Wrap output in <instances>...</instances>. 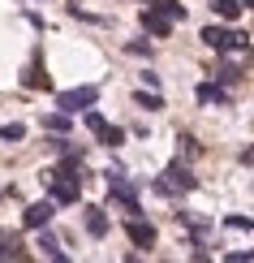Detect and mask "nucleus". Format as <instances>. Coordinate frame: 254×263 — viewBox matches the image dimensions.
Here are the masks:
<instances>
[{"label": "nucleus", "mask_w": 254, "mask_h": 263, "mask_svg": "<svg viewBox=\"0 0 254 263\" xmlns=\"http://www.w3.org/2000/svg\"><path fill=\"white\" fill-rule=\"evenodd\" d=\"M9 255H17V242L13 237H0V259H9Z\"/></svg>", "instance_id": "nucleus-20"}, {"label": "nucleus", "mask_w": 254, "mask_h": 263, "mask_svg": "<svg viewBox=\"0 0 254 263\" xmlns=\"http://www.w3.org/2000/svg\"><path fill=\"white\" fill-rule=\"evenodd\" d=\"M56 216V199H39L26 207V216H22V224L26 229H48V220Z\"/></svg>", "instance_id": "nucleus-5"}, {"label": "nucleus", "mask_w": 254, "mask_h": 263, "mask_svg": "<svg viewBox=\"0 0 254 263\" xmlns=\"http://www.w3.org/2000/svg\"><path fill=\"white\" fill-rule=\"evenodd\" d=\"M125 233H129V242H134V246H142V250H147V246H155V229H151L147 220H138V216H129Z\"/></svg>", "instance_id": "nucleus-8"}, {"label": "nucleus", "mask_w": 254, "mask_h": 263, "mask_svg": "<svg viewBox=\"0 0 254 263\" xmlns=\"http://www.w3.org/2000/svg\"><path fill=\"white\" fill-rule=\"evenodd\" d=\"M108 199L121 203L129 216H138V190H134L125 177H121V173H108Z\"/></svg>", "instance_id": "nucleus-2"}, {"label": "nucleus", "mask_w": 254, "mask_h": 263, "mask_svg": "<svg viewBox=\"0 0 254 263\" xmlns=\"http://www.w3.org/2000/svg\"><path fill=\"white\" fill-rule=\"evenodd\" d=\"M22 134H26L22 125H0V142H17Z\"/></svg>", "instance_id": "nucleus-17"}, {"label": "nucleus", "mask_w": 254, "mask_h": 263, "mask_svg": "<svg viewBox=\"0 0 254 263\" xmlns=\"http://www.w3.org/2000/svg\"><path fill=\"white\" fill-rule=\"evenodd\" d=\"M104 125H108V121H104V112H95V108H86V129H91V134H99Z\"/></svg>", "instance_id": "nucleus-16"}, {"label": "nucleus", "mask_w": 254, "mask_h": 263, "mask_svg": "<svg viewBox=\"0 0 254 263\" xmlns=\"http://www.w3.org/2000/svg\"><path fill=\"white\" fill-rule=\"evenodd\" d=\"M224 259H228V263H250V259H254V246H250V250H233V255H224Z\"/></svg>", "instance_id": "nucleus-19"}, {"label": "nucleus", "mask_w": 254, "mask_h": 263, "mask_svg": "<svg viewBox=\"0 0 254 263\" xmlns=\"http://www.w3.org/2000/svg\"><path fill=\"white\" fill-rule=\"evenodd\" d=\"M95 138L104 142V147H121V142H125V129H121V125H104Z\"/></svg>", "instance_id": "nucleus-12"}, {"label": "nucleus", "mask_w": 254, "mask_h": 263, "mask_svg": "<svg viewBox=\"0 0 254 263\" xmlns=\"http://www.w3.org/2000/svg\"><path fill=\"white\" fill-rule=\"evenodd\" d=\"M43 129H56V134H65V129H69V112H52V117H43Z\"/></svg>", "instance_id": "nucleus-14"}, {"label": "nucleus", "mask_w": 254, "mask_h": 263, "mask_svg": "<svg viewBox=\"0 0 254 263\" xmlns=\"http://www.w3.org/2000/svg\"><path fill=\"white\" fill-rule=\"evenodd\" d=\"M52 199L56 203H78V177L73 173H52Z\"/></svg>", "instance_id": "nucleus-6"}, {"label": "nucleus", "mask_w": 254, "mask_h": 263, "mask_svg": "<svg viewBox=\"0 0 254 263\" xmlns=\"http://www.w3.org/2000/svg\"><path fill=\"white\" fill-rule=\"evenodd\" d=\"M86 233L91 237H108V216L99 207H86Z\"/></svg>", "instance_id": "nucleus-10"}, {"label": "nucleus", "mask_w": 254, "mask_h": 263, "mask_svg": "<svg viewBox=\"0 0 254 263\" xmlns=\"http://www.w3.org/2000/svg\"><path fill=\"white\" fill-rule=\"evenodd\" d=\"M194 185H198V181H194V173L185 168L181 160H172L168 168H164V177L155 181V190H160V194H177V190H194Z\"/></svg>", "instance_id": "nucleus-1"}, {"label": "nucleus", "mask_w": 254, "mask_h": 263, "mask_svg": "<svg viewBox=\"0 0 254 263\" xmlns=\"http://www.w3.org/2000/svg\"><path fill=\"white\" fill-rule=\"evenodd\" d=\"M241 5H246V9H254V0H241Z\"/></svg>", "instance_id": "nucleus-21"}, {"label": "nucleus", "mask_w": 254, "mask_h": 263, "mask_svg": "<svg viewBox=\"0 0 254 263\" xmlns=\"http://www.w3.org/2000/svg\"><path fill=\"white\" fill-rule=\"evenodd\" d=\"M134 100H138L142 108H147V112H160V108H164V100H160V95H155V91H151V95H147V91H138V95H134Z\"/></svg>", "instance_id": "nucleus-15"}, {"label": "nucleus", "mask_w": 254, "mask_h": 263, "mask_svg": "<svg viewBox=\"0 0 254 263\" xmlns=\"http://www.w3.org/2000/svg\"><path fill=\"white\" fill-rule=\"evenodd\" d=\"M147 5H160V0H147Z\"/></svg>", "instance_id": "nucleus-22"}, {"label": "nucleus", "mask_w": 254, "mask_h": 263, "mask_svg": "<svg viewBox=\"0 0 254 263\" xmlns=\"http://www.w3.org/2000/svg\"><path fill=\"white\" fill-rule=\"evenodd\" d=\"M99 100V91H95V86H73V91H61L56 95V108H65V112H78V108H91Z\"/></svg>", "instance_id": "nucleus-4"}, {"label": "nucleus", "mask_w": 254, "mask_h": 263, "mask_svg": "<svg viewBox=\"0 0 254 263\" xmlns=\"http://www.w3.org/2000/svg\"><path fill=\"white\" fill-rule=\"evenodd\" d=\"M211 9H216L224 22H237V17H241V0H211Z\"/></svg>", "instance_id": "nucleus-11"}, {"label": "nucleus", "mask_w": 254, "mask_h": 263, "mask_svg": "<svg viewBox=\"0 0 254 263\" xmlns=\"http://www.w3.org/2000/svg\"><path fill=\"white\" fill-rule=\"evenodd\" d=\"M39 250H43V255H48V259L65 263V250H61V242H56V237H48V233H43V237H39Z\"/></svg>", "instance_id": "nucleus-13"}, {"label": "nucleus", "mask_w": 254, "mask_h": 263, "mask_svg": "<svg viewBox=\"0 0 254 263\" xmlns=\"http://www.w3.org/2000/svg\"><path fill=\"white\" fill-rule=\"evenodd\" d=\"M172 13H168V9H160V5H151L147 9V13H142V26H147L151 30V35H168V30H172Z\"/></svg>", "instance_id": "nucleus-7"}, {"label": "nucleus", "mask_w": 254, "mask_h": 263, "mask_svg": "<svg viewBox=\"0 0 254 263\" xmlns=\"http://www.w3.org/2000/svg\"><path fill=\"white\" fill-rule=\"evenodd\" d=\"M198 104H228V91L220 82H198Z\"/></svg>", "instance_id": "nucleus-9"}, {"label": "nucleus", "mask_w": 254, "mask_h": 263, "mask_svg": "<svg viewBox=\"0 0 254 263\" xmlns=\"http://www.w3.org/2000/svg\"><path fill=\"white\" fill-rule=\"evenodd\" d=\"M203 43L216 48V52H241V48H246V39H241L237 30H228V26H207L203 30Z\"/></svg>", "instance_id": "nucleus-3"}, {"label": "nucleus", "mask_w": 254, "mask_h": 263, "mask_svg": "<svg viewBox=\"0 0 254 263\" xmlns=\"http://www.w3.org/2000/svg\"><path fill=\"white\" fill-rule=\"evenodd\" d=\"M224 224H228V229H254V220H250V216H228Z\"/></svg>", "instance_id": "nucleus-18"}]
</instances>
